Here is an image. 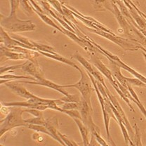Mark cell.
I'll return each mask as SVG.
<instances>
[{
  "label": "cell",
  "mask_w": 146,
  "mask_h": 146,
  "mask_svg": "<svg viewBox=\"0 0 146 146\" xmlns=\"http://www.w3.org/2000/svg\"><path fill=\"white\" fill-rule=\"evenodd\" d=\"M23 67V64L21 65H12V66H7V67H1V74H3L5 72H13L14 70L17 69H21Z\"/></svg>",
  "instance_id": "cell-19"
},
{
  "label": "cell",
  "mask_w": 146,
  "mask_h": 146,
  "mask_svg": "<svg viewBox=\"0 0 146 146\" xmlns=\"http://www.w3.org/2000/svg\"><path fill=\"white\" fill-rule=\"evenodd\" d=\"M33 80V81H36V79L35 77H29V76H20V75H16V74H1V84H5L6 83L9 82H13L16 81V80Z\"/></svg>",
  "instance_id": "cell-11"
},
{
  "label": "cell",
  "mask_w": 146,
  "mask_h": 146,
  "mask_svg": "<svg viewBox=\"0 0 146 146\" xmlns=\"http://www.w3.org/2000/svg\"><path fill=\"white\" fill-rule=\"evenodd\" d=\"M27 128L31 130L35 131L37 132V133H44L47 136H50L52 138V134L50 133L49 131L46 129V127L44 125H35V124H28L27 126Z\"/></svg>",
  "instance_id": "cell-14"
},
{
  "label": "cell",
  "mask_w": 146,
  "mask_h": 146,
  "mask_svg": "<svg viewBox=\"0 0 146 146\" xmlns=\"http://www.w3.org/2000/svg\"><path fill=\"white\" fill-rule=\"evenodd\" d=\"M88 146H100L98 141H97L95 136H94V134H92V133H91L90 141H89V143Z\"/></svg>",
  "instance_id": "cell-22"
},
{
  "label": "cell",
  "mask_w": 146,
  "mask_h": 146,
  "mask_svg": "<svg viewBox=\"0 0 146 146\" xmlns=\"http://www.w3.org/2000/svg\"><path fill=\"white\" fill-rule=\"evenodd\" d=\"M108 142L110 143V144L111 146H117L116 145V143H115V141H113V139L112 138V137H110V138H108Z\"/></svg>",
  "instance_id": "cell-23"
},
{
  "label": "cell",
  "mask_w": 146,
  "mask_h": 146,
  "mask_svg": "<svg viewBox=\"0 0 146 146\" xmlns=\"http://www.w3.org/2000/svg\"><path fill=\"white\" fill-rule=\"evenodd\" d=\"M102 52H103V54L105 55V56H106V57L109 59V60H112L113 62H115L117 65H119V66L120 67V68L126 70L128 71V72H130L131 74H133L134 77H136V78H138V80H140L141 82H143L144 84H146V77H144L143 75H142V74H140V73H138V72H136V71L135 70H133V68H130L129 65H127V64H125L124 62L121 61V60L117 56L112 54L111 53H110L109 51H106V50H104V48L103 49Z\"/></svg>",
  "instance_id": "cell-6"
},
{
  "label": "cell",
  "mask_w": 146,
  "mask_h": 146,
  "mask_svg": "<svg viewBox=\"0 0 146 146\" xmlns=\"http://www.w3.org/2000/svg\"><path fill=\"white\" fill-rule=\"evenodd\" d=\"M94 7L97 11L108 10L113 12V2L112 0H94Z\"/></svg>",
  "instance_id": "cell-12"
},
{
  "label": "cell",
  "mask_w": 146,
  "mask_h": 146,
  "mask_svg": "<svg viewBox=\"0 0 146 146\" xmlns=\"http://www.w3.org/2000/svg\"><path fill=\"white\" fill-rule=\"evenodd\" d=\"M1 25L5 28L13 33L18 32L32 31L35 30V25L30 21H21L15 16H9L1 20Z\"/></svg>",
  "instance_id": "cell-4"
},
{
  "label": "cell",
  "mask_w": 146,
  "mask_h": 146,
  "mask_svg": "<svg viewBox=\"0 0 146 146\" xmlns=\"http://www.w3.org/2000/svg\"><path fill=\"white\" fill-rule=\"evenodd\" d=\"M60 100L64 102V103H71V102H74V103H80L81 101V98H80L78 95L75 94H70L68 96H64L63 98H60Z\"/></svg>",
  "instance_id": "cell-16"
},
{
  "label": "cell",
  "mask_w": 146,
  "mask_h": 146,
  "mask_svg": "<svg viewBox=\"0 0 146 146\" xmlns=\"http://www.w3.org/2000/svg\"><path fill=\"white\" fill-rule=\"evenodd\" d=\"M126 80H127L128 84H130L131 86H139V87L146 86L145 84H144L143 82L138 80V78H129V77H126Z\"/></svg>",
  "instance_id": "cell-18"
},
{
  "label": "cell",
  "mask_w": 146,
  "mask_h": 146,
  "mask_svg": "<svg viewBox=\"0 0 146 146\" xmlns=\"http://www.w3.org/2000/svg\"><path fill=\"white\" fill-rule=\"evenodd\" d=\"M80 71V74H81V79L79 82L77 83L74 84H70V85H63V87L65 88H76L81 94L82 97L84 98L91 107V96L92 94V91L95 90L94 87H93V83L91 82L90 77L86 72V71H84L82 68H79L78 70Z\"/></svg>",
  "instance_id": "cell-2"
},
{
  "label": "cell",
  "mask_w": 146,
  "mask_h": 146,
  "mask_svg": "<svg viewBox=\"0 0 146 146\" xmlns=\"http://www.w3.org/2000/svg\"><path fill=\"white\" fill-rule=\"evenodd\" d=\"M6 86L13 91L14 94L16 95L22 97V98H25V99L29 100L32 99V98H36V96L35 94H32L28 90H27L24 86L21 85V83H18L17 81H13L10 82H7L5 84Z\"/></svg>",
  "instance_id": "cell-7"
},
{
  "label": "cell",
  "mask_w": 146,
  "mask_h": 146,
  "mask_svg": "<svg viewBox=\"0 0 146 146\" xmlns=\"http://www.w3.org/2000/svg\"><path fill=\"white\" fill-rule=\"evenodd\" d=\"M27 124H35V125H45L46 119L44 118V117H34L33 118L27 119H25Z\"/></svg>",
  "instance_id": "cell-15"
},
{
  "label": "cell",
  "mask_w": 146,
  "mask_h": 146,
  "mask_svg": "<svg viewBox=\"0 0 146 146\" xmlns=\"http://www.w3.org/2000/svg\"><path fill=\"white\" fill-rule=\"evenodd\" d=\"M18 83L21 84H36V85H40V86H44L46 87L50 88L54 90H56L60 94H63L64 96H68L69 95V93L67 92L66 91L64 90V88L63 87V85H58L57 84L54 83V82L50 81V80H46L45 78L39 79V80H36V81L30 82V81H20V80H17Z\"/></svg>",
  "instance_id": "cell-8"
},
{
  "label": "cell",
  "mask_w": 146,
  "mask_h": 146,
  "mask_svg": "<svg viewBox=\"0 0 146 146\" xmlns=\"http://www.w3.org/2000/svg\"><path fill=\"white\" fill-rule=\"evenodd\" d=\"M129 146H136V145L133 143V141H131V139H130V141H129Z\"/></svg>",
  "instance_id": "cell-24"
},
{
  "label": "cell",
  "mask_w": 146,
  "mask_h": 146,
  "mask_svg": "<svg viewBox=\"0 0 146 146\" xmlns=\"http://www.w3.org/2000/svg\"><path fill=\"white\" fill-rule=\"evenodd\" d=\"M25 112L30 113V115H33V116L35 117H44L42 111L39 110L25 108Z\"/></svg>",
  "instance_id": "cell-20"
},
{
  "label": "cell",
  "mask_w": 146,
  "mask_h": 146,
  "mask_svg": "<svg viewBox=\"0 0 146 146\" xmlns=\"http://www.w3.org/2000/svg\"><path fill=\"white\" fill-rule=\"evenodd\" d=\"M1 146H4V145H1Z\"/></svg>",
  "instance_id": "cell-25"
},
{
  "label": "cell",
  "mask_w": 146,
  "mask_h": 146,
  "mask_svg": "<svg viewBox=\"0 0 146 146\" xmlns=\"http://www.w3.org/2000/svg\"><path fill=\"white\" fill-rule=\"evenodd\" d=\"M73 120L74 121V122L77 124V127H78L79 131L80 132V134H81L82 139V143H83L84 146H88L89 143V128L86 127L84 124L83 123V121H82V119L77 118L73 119Z\"/></svg>",
  "instance_id": "cell-10"
},
{
  "label": "cell",
  "mask_w": 146,
  "mask_h": 146,
  "mask_svg": "<svg viewBox=\"0 0 146 146\" xmlns=\"http://www.w3.org/2000/svg\"><path fill=\"white\" fill-rule=\"evenodd\" d=\"M128 90H129V92H130L131 95L132 96V97L134 98V103L137 105V106L138 107V108L140 109V110L141 111V112L143 113V115H144V117H145V119H146V109H145V108L144 107L143 105L142 104V103H141V100H140L139 98H138V96H137L136 92H135L134 90L132 89L131 86L130 84H129V86H128Z\"/></svg>",
  "instance_id": "cell-13"
},
{
  "label": "cell",
  "mask_w": 146,
  "mask_h": 146,
  "mask_svg": "<svg viewBox=\"0 0 146 146\" xmlns=\"http://www.w3.org/2000/svg\"><path fill=\"white\" fill-rule=\"evenodd\" d=\"M21 70L27 74L33 76L36 80L44 78L43 71L39 66V63H35L31 60H27L26 62L23 63V67Z\"/></svg>",
  "instance_id": "cell-9"
},
{
  "label": "cell",
  "mask_w": 146,
  "mask_h": 146,
  "mask_svg": "<svg viewBox=\"0 0 146 146\" xmlns=\"http://www.w3.org/2000/svg\"><path fill=\"white\" fill-rule=\"evenodd\" d=\"M92 134H94V136H95L96 138L97 141L98 142V143L100 144V146H110L108 144V143L106 142V141L104 140V138H103L101 136H100V132H93V133H91Z\"/></svg>",
  "instance_id": "cell-21"
},
{
  "label": "cell",
  "mask_w": 146,
  "mask_h": 146,
  "mask_svg": "<svg viewBox=\"0 0 146 146\" xmlns=\"http://www.w3.org/2000/svg\"><path fill=\"white\" fill-rule=\"evenodd\" d=\"M91 62H92L93 64L94 65V66H95L96 68L97 69L101 72V74H103V75L106 76V77H107V79L109 80V82H110L111 84L113 86V87L115 88V90H116L117 92L118 93L119 95L120 96H121V98H122L126 103H127L128 106L130 108L131 110L135 112L133 106H132L131 104L130 100H129V98H127V97L124 95V94L121 92V91L120 90V83L118 82V80L115 78L114 74H112V71L110 70L103 63V62H102L98 57H96V56H94V55L91 56Z\"/></svg>",
  "instance_id": "cell-3"
},
{
  "label": "cell",
  "mask_w": 146,
  "mask_h": 146,
  "mask_svg": "<svg viewBox=\"0 0 146 146\" xmlns=\"http://www.w3.org/2000/svg\"><path fill=\"white\" fill-rule=\"evenodd\" d=\"M25 108L10 107V111L7 117L0 121V136L2 137L7 132L16 127H27V124L23 115L25 112Z\"/></svg>",
  "instance_id": "cell-1"
},
{
  "label": "cell",
  "mask_w": 146,
  "mask_h": 146,
  "mask_svg": "<svg viewBox=\"0 0 146 146\" xmlns=\"http://www.w3.org/2000/svg\"><path fill=\"white\" fill-rule=\"evenodd\" d=\"M80 103H74V102H71V103H64L60 108L63 110H78L80 109Z\"/></svg>",
  "instance_id": "cell-17"
},
{
  "label": "cell",
  "mask_w": 146,
  "mask_h": 146,
  "mask_svg": "<svg viewBox=\"0 0 146 146\" xmlns=\"http://www.w3.org/2000/svg\"><path fill=\"white\" fill-rule=\"evenodd\" d=\"M82 117V121L84 124L89 128L91 131V133L93 132H100V131L99 127L94 123L93 120L92 116H91V112H93L92 107H91L89 103L86 101L83 98H81L80 101V106L79 109Z\"/></svg>",
  "instance_id": "cell-5"
}]
</instances>
